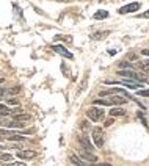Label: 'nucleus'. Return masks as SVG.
Listing matches in <instances>:
<instances>
[{"label": "nucleus", "instance_id": "f257e3e1", "mask_svg": "<svg viewBox=\"0 0 149 166\" xmlns=\"http://www.w3.org/2000/svg\"><path fill=\"white\" fill-rule=\"evenodd\" d=\"M86 114H88V118H90L91 121H94V122L102 121V119H104V116H105L104 110H102V108H97V107L90 108V110L86 111Z\"/></svg>", "mask_w": 149, "mask_h": 166}, {"label": "nucleus", "instance_id": "f03ea898", "mask_svg": "<svg viewBox=\"0 0 149 166\" xmlns=\"http://www.w3.org/2000/svg\"><path fill=\"white\" fill-rule=\"evenodd\" d=\"M93 141H94V147H102L104 146V132H102L101 127L93 129Z\"/></svg>", "mask_w": 149, "mask_h": 166}, {"label": "nucleus", "instance_id": "7ed1b4c3", "mask_svg": "<svg viewBox=\"0 0 149 166\" xmlns=\"http://www.w3.org/2000/svg\"><path fill=\"white\" fill-rule=\"evenodd\" d=\"M118 74L121 77H126V79H130V80H135V82H144V75L138 74V72H133V71H118Z\"/></svg>", "mask_w": 149, "mask_h": 166}, {"label": "nucleus", "instance_id": "20e7f679", "mask_svg": "<svg viewBox=\"0 0 149 166\" xmlns=\"http://www.w3.org/2000/svg\"><path fill=\"white\" fill-rule=\"evenodd\" d=\"M79 143H80V146H82L83 150H88V152H93V150H94V146L91 144L90 138H88L86 135H80V136H79Z\"/></svg>", "mask_w": 149, "mask_h": 166}, {"label": "nucleus", "instance_id": "39448f33", "mask_svg": "<svg viewBox=\"0 0 149 166\" xmlns=\"http://www.w3.org/2000/svg\"><path fill=\"white\" fill-rule=\"evenodd\" d=\"M36 155H38V154L35 152V150H30V149L19 150V152H17V158H22V160H33Z\"/></svg>", "mask_w": 149, "mask_h": 166}, {"label": "nucleus", "instance_id": "423d86ee", "mask_svg": "<svg viewBox=\"0 0 149 166\" xmlns=\"http://www.w3.org/2000/svg\"><path fill=\"white\" fill-rule=\"evenodd\" d=\"M140 8V3L138 2H132V3H129V5H126L123 6V8H119V13L121 14H126V13H135L137 10Z\"/></svg>", "mask_w": 149, "mask_h": 166}, {"label": "nucleus", "instance_id": "0eeeda50", "mask_svg": "<svg viewBox=\"0 0 149 166\" xmlns=\"http://www.w3.org/2000/svg\"><path fill=\"white\" fill-rule=\"evenodd\" d=\"M80 155H82V160L83 161H86V163H96L97 161V157L96 155H93V152H88V150H82V152H80Z\"/></svg>", "mask_w": 149, "mask_h": 166}, {"label": "nucleus", "instance_id": "6e6552de", "mask_svg": "<svg viewBox=\"0 0 149 166\" xmlns=\"http://www.w3.org/2000/svg\"><path fill=\"white\" fill-rule=\"evenodd\" d=\"M118 85H124L127 88H133V90H141V83L135 82V80H130V79H126L123 82H116Z\"/></svg>", "mask_w": 149, "mask_h": 166}, {"label": "nucleus", "instance_id": "1a4fd4ad", "mask_svg": "<svg viewBox=\"0 0 149 166\" xmlns=\"http://www.w3.org/2000/svg\"><path fill=\"white\" fill-rule=\"evenodd\" d=\"M52 47H53V50H55V52H58L60 55L66 56V58H69V60L74 58V55H72V53H71L66 47H63V45H52Z\"/></svg>", "mask_w": 149, "mask_h": 166}, {"label": "nucleus", "instance_id": "9d476101", "mask_svg": "<svg viewBox=\"0 0 149 166\" xmlns=\"http://www.w3.org/2000/svg\"><path fill=\"white\" fill-rule=\"evenodd\" d=\"M108 100L112 102V105H124L127 102V97H124V96H110Z\"/></svg>", "mask_w": 149, "mask_h": 166}, {"label": "nucleus", "instance_id": "9b49d317", "mask_svg": "<svg viewBox=\"0 0 149 166\" xmlns=\"http://www.w3.org/2000/svg\"><path fill=\"white\" fill-rule=\"evenodd\" d=\"M69 160H71V163H72V165H75V166H93V165L86 163V161H83L82 158H79L77 155H71V157H69Z\"/></svg>", "mask_w": 149, "mask_h": 166}, {"label": "nucleus", "instance_id": "f8f14e48", "mask_svg": "<svg viewBox=\"0 0 149 166\" xmlns=\"http://www.w3.org/2000/svg\"><path fill=\"white\" fill-rule=\"evenodd\" d=\"M3 125H6V127H10V129H21L22 125H24V122H19V121H8V119H5L3 121Z\"/></svg>", "mask_w": 149, "mask_h": 166}, {"label": "nucleus", "instance_id": "ddd939ff", "mask_svg": "<svg viewBox=\"0 0 149 166\" xmlns=\"http://www.w3.org/2000/svg\"><path fill=\"white\" fill-rule=\"evenodd\" d=\"M124 114H126V110H124V108H112V110H110V116H112V118L124 116Z\"/></svg>", "mask_w": 149, "mask_h": 166}, {"label": "nucleus", "instance_id": "4468645a", "mask_svg": "<svg viewBox=\"0 0 149 166\" xmlns=\"http://www.w3.org/2000/svg\"><path fill=\"white\" fill-rule=\"evenodd\" d=\"M138 69L141 72H144V74H149V61H140Z\"/></svg>", "mask_w": 149, "mask_h": 166}, {"label": "nucleus", "instance_id": "2eb2a0df", "mask_svg": "<svg viewBox=\"0 0 149 166\" xmlns=\"http://www.w3.org/2000/svg\"><path fill=\"white\" fill-rule=\"evenodd\" d=\"M94 105H104V107H110V105H112V102H110L108 99L101 97V99H96V100H94Z\"/></svg>", "mask_w": 149, "mask_h": 166}, {"label": "nucleus", "instance_id": "dca6fc26", "mask_svg": "<svg viewBox=\"0 0 149 166\" xmlns=\"http://www.w3.org/2000/svg\"><path fill=\"white\" fill-rule=\"evenodd\" d=\"M0 113H2L3 116H11V114H13V111H11V108H8L6 105L0 103Z\"/></svg>", "mask_w": 149, "mask_h": 166}, {"label": "nucleus", "instance_id": "f3484780", "mask_svg": "<svg viewBox=\"0 0 149 166\" xmlns=\"http://www.w3.org/2000/svg\"><path fill=\"white\" fill-rule=\"evenodd\" d=\"M14 121L27 122V121H30V114H14Z\"/></svg>", "mask_w": 149, "mask_h": 166}, {"label": "nucleus", "instance_id": "a211bd4d", "mask_svg": "<svg viewBox=\"0 0 149 166\" xmlns=\"http://www.w3.org/2000/svg\"><path fill=\"white\" fill-rule=\"evenodd\" d=\"M19 90H21L19 86L10 88V90H5V94H6V96H14V94H17V92H19Z\"/></svg>", "mask_w": 149, "mask_h": 166}, {"label": "nucleus", "instance_id": "6ab92c4d", "mask_svg": "<svg viewBox=\"0 0 149 166\" xmlns=\"http://www.w3.org/2000/svg\"><path fill=\"white\" fill-rule=\"evenodd\" d=\"M107 36H108V32H99L96 34H93L94 39H104V38H107Z\"/></svg>", "mask_w": 149, "mask_h": 166}, {"label": "nucleus", "instance_id": "aec40b11", "mask_svg": "<svg viewBox=\"0 0 149 166\" xmlns=\"http://www.w3.org/2000/svg\"><path fill=\"white\" fill-rule=\"evenodd\" d=\"M0 160H2V161H5V163H8V161L13 160V157H11L10 154H0Z\"/></svg>", "mask_w": 149, "mask_h": 166}, {"label": "nucleus", "instance_id": "412c9836", "mask_svg": "<svg viewBox=\"0 0 149 166\" xmlns=\"http://www.w3.org/2000/svg\"><path fill=\"white\" fill-rule=\"evenodd\" d=\"M107 16H108V13H107V11H97V13L94 14V19H104Z\"/></svg>", "mask_w": 149, "mask_h": 166}, {"label": "nucleus", "instance_id": "4be33fe9", "mask_svg": "<svg viewBox=\"0 0 149 166\" xmlns=\"http://www.w3.org/2000/svg\"><path fill=\"white\" fill-rule=\"evenodd\" d=\"M137 94L141 96V97H149V90H138Z\"/></svg>", "mask_w": 149, "mask_h": 166}, {"label": "nucleus", "instance_id": "5701e85b", "mask_svg": "<svg viewBox=\"0 0 149 166\" xmlns=\"http://www.w3.org/2000/svg\"><path fill=\"white\" fill-rule=\"evenodd\" d=\"M3 166H25V163H22V161H14V163H11V161H8L6 165Z\"/></svg>", "mask_w": 149, "mask_h": 166}, {"label": "nucleus", "instance_id": "b1692460", "mask_svg": "<svg viewBox=\"0 0 149 166\" xmlns=\"http://www.w3.org/2000/svg\"><path fill=\"white\" fill-rule=\"evenodd\" d=\"M126 58H127L129 61H133V60H137V55H135V53H133V52H129Z\"/></svg>", "mask_w": 149, "mask_h": 166}, {"label": "nucleus", "instance_id": "393cba45", "mask_svg": "<svg viewBox=\"0 0 149 166\" xmlns=\"http://www.w3.org/2000/svg\"><path fill=\"white\" fill-rule=\"evenodd\" d=\"M119 66H121V68H130V63H129V61L126 60V61H121Z\"/></svg>", "mask_w": 149, "mask_h": 166}, {"label": "nucleus", "instance_id": "a878e982", "mask_svg": "<svg viewBox=\"0 0 149 166\" xmlns=\"http://www.w3.org/2000/svg\"><path fill=\"white\" fill-rule=\"evenodd\" d=\"M8 103H10V105H17L19 102H17L16 99H10V100H8Z\"/></svg>", "mask_w": 149, "mask_h": 166}, {"label": "nucleus", "instance_id": "bb28decb", "mask_svg": "<svg viewBox=\"0 0 149 166\" xmlns=\"http://www.w3.org/2000/svg\"><path fill=\"white\" fill-rule=\"evenodd\" d=\"M141 55H144V56H149V49H143V50H141Z\"/></svg>", "mask_w": 149, "mask_h": 166}, {"label": "nucleus", "instance_id": "cd10ccee", "mask_svg": "<svg viewBox=\"0 0 149 166\" xmlns=\"http://www.w3.org/2000/svg\"><path fill=\"white\" fill-rule=\"evenodd\" d=\"M113 124V118H110V119H107V122H105V125L108 127V125H112Z\"/></svg>", "mask_w": 149, "mask_h": 166}, {"label": "nucleus", "instance_id": "c85d7f7f", "mask_svg": "<svg viewBox=\"0 0 149 166\" xmlns=\"http://www.w3.org/2000/svg\"><path fill=\"white\" fill-rule=\"evenodd\" d=\"M3 96H5V90H3V88H0V97H3Z\"/></svg>", "mask_w": 149, "mask_h": 166}, {"label": "nucleus", "instance_id": "c756f323", "mask_svg": "<svg viewBox=\"0 0 149 166\" xmlns=\"http://www.w3.org/2000/svg\"><path fill=\"white\" fill-rule=\"evenodd\" d=\"M143 17H146V19H149V10L146 11V13H143Z\"/></svg>", "mask_w": 149, "mask_h": 166}, {"label": "nucleus", "instance_id": "7c9ffc66", "mask_svg": "<svg viewBox=\"0 0 149 166\" xmlns=\"http://www.w3.org/2000/svg\"><path fill=\"white\" fill-rule=\"evenodd\" d=\"M2 83H5V80H3V79H0V85H2Z\"/></svg>", "mask_w": 149, "mask_h": 166}, {"label": "nucleus", "instance_id": "2f4dec72", "mask_svg": "<svg viewBox=\"0 0 149 166\" xmlns=\"http://www.w3.org/2000/svg\"><path fill=\"white\" fill-rule=\"evenodd\" d=\"M96 166H110V165H96Z\"/></svg>", "mask_w": 149, "mask_h": 166}, {"label": "nucleus", "instance_id": "473e14b6", "mask_svg": "<svg viewBox=\"0 0 149 166\" xmlns=\"http://www.w3.org/2000/svg\"><path fill=\"white\" fill-rule=\"evenodd\" d=\"M3 147H5V146H0V150H2V149H3Z\"/></svg>", "mask_w": 149, "mask_h": 166}, {"label": "nucleus", "instance_id": "72a5a7b5", "mask_svg": "<svg viewBox=\"0 0 149 166\" xmlns=\"http://www.w3.org/2000/svg\"><path fill=\"white\" fill-rule=\"evenodd\" d=\"M0 125H3V121H0Z\"/></svg>", "mask_w": 149, "mask_h": 166}]
</instances>
